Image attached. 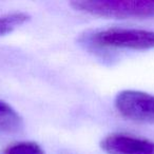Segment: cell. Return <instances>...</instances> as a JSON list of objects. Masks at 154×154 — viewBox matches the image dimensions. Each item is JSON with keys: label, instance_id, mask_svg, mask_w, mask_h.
I'll return each instance as SVG.
<instances>
[{"label": "cell", "instance_id": "1", "mask_svg": "<svg viewBox=\"0 0 154 154\" xmlns=\"http://www.w3.org/2000/svg\"><path fill=\"white\" fill-rule=\"evenodd\" d=\"M75 10L112 19L154 17V0H75Z\"/></svg>", "mask_w": 154, "mask_h": 154}, {"label": "cell", "instance_id": "2", "mask_svg": "<svg viewBox=\"0 0 154 154\" xmlns=\"http://www.w3.org/2000/svg\"><path fill=\"white\" fill-rule=\"evenodd\" d=\"M87 41L100 48L149 50L154 49V31L110 28L92 32L87 36Z\"/></svg>", "mask_w": 154, "mask_h": 154}, {"label": "cell", "instance_id": "3", "mask_svg": "<svg viewBox=\"0 0 154 154\" xmlns=\"http://www.w3.org/2000/svg\"><path fill=\"white\" fill-rule=\"evenodd\" d=\"M115 107L127 119L154 124V95L135 90H125L116 95Z\"/></svg>", "mask_w": 154, "mask_h": 154}, {"label": "cell", "instance_id": "4", "mask_svg": "<svg viewBox=\"0 0 154 154\" xmlns=\"http://www.w3.org/2000/svg\"><path fill=\"white\" fill-rule=\"evenodd\" d=\"M108 154H154V141L124 133H113L100 141Z\"/></svg>", "mask_w": 154, "mask_h": 154}, {"label": "cell", "instance_id": "5", "mask_svg": "<svg viewBox=\"0 0 154 154\" xmlns=\"http://www.w3.org/2000/svg\"><path fill=\"white\" fill-rule=\"evenodd\" d=\"M23 128L20 114L8 103L0 100V135L15 134Z\"/></svg>", "mask_w": 154, "mask_h": 154}, {"label": "cell", "instance_id": "6", "mask_svg": "<svg viewBox=\"0 0 154 154\" xmlns=\"http://www.w3.org/2000/svg\"><path fill=\"white\" fill-rule=\"evenodd\" d=\"M30 18V15L23 13V12L0 16V36H3V35L13 32L16 28L28 22Z\"/></svg>", "mask_w": 154, "mask_h": 154}, {"label": "cell", "instance_id": "7", "mask_svg": "<svg viewBox=\"0 0 154 154\" xmlns=\"http://www.w3.org/2000/svg\"><path fill=\"white\" fill-rule=\"evenodd\" d=\"M5 154H45V152L36 143L20 141L8 147Z\"/></svg>", "mask_w": 154, "mask_h": 154}]
</instances>
